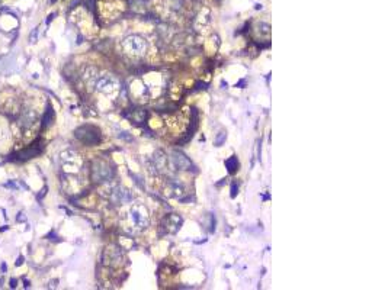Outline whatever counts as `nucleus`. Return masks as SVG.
Masks as SVG:
<instances>
[{"instance_id":"1","label":"nucleus","mask_w":388,"mask_h":290,"mask_svg":"<svg viewBox=\"0 0 388 290\" xmlns=\"http://www.w3.org/2000/svg\"><path fill=\"white\" fill-rule=\"evenodd\" d=\"M76 138L79 141H82L86 145H95L101 141V132L98 128L92 127V125H84L80 127L79 129H76Z\"/></svg>"},{"instance_id":"4","label":"nucleus","mask_w":388,"mask_h":290,"mask_svg":"<svg viewBox=\"0 0 388 290\" xmlns=\"http://www.w3.org/2000/svg\"><path fill=\"white\" fill-rule=\"evenodd\" d=\"M96 90L105 95H112L118 90V81L111 76H102L96 80Z\"/></svg>"},{"instance_id":"15","label":"nucleus","mask_w":388,"mask_h":290,"mask_svg":"<svg viewBox=\"0 0 388 290\" xmlns=\"http://www.w3.org/2000/svg\"><path fill=\"white\" fill-rule=\"evenodd\" d=\"M231 190H233V192H231V197H234V196H236V183L233 184V187H231Z\"/></svg>"},{"instance_id":"13","label":"nucleus","mask_w":388,"mask_h":290,"mask_svg":"<svg viewBox=\"0 0 388 290\" xmlns=\"http://www.w3.org/2000/svg\"><path fill=\"white\" fill-rule=\"evenodd\" d=\"M23 261H25V258H23V257H19V258H17V261H16V266H17V267H19V266H22V263H23Z\"/></svg>"},{"instance_id":"10","label":"nucleus","mask_w":388,"mask_h":290,"mask_svg":"<svg viewBox=\"0 0 388 290\" xmlns=\"http://www.w3.org/2000/svg\"><path fill=\"white\" fill-rule=\"evenodd\" d=\"M114 199H117V202L124 203V202H127V200H131V196L128 194L127 190H121V189H118L117 192H114Z\"/></svg>"},{"instance_id":"14","label":"nucleus","mask_w":388,"mask_h":290,"mask_svg":"<svg viewBox=\"0 0 388 290\" xmlns=\"http://www.w3.org/2000/svg\"><path fill=\"white\" fill-rule=\"evenodd\" d=\"M10 288H16V279H10Z\"/></svg>"},{"instance_id":"12","label":"nucleus","mask_w":388,"mask_h":290,"mask_svg":"<svg viewBox=\"0 0 388 290\" xmlns=\"http://www.w3.org/2000/svg\"><path fill=\"white\" fill-rule=\"evenodd\" d=\"M47 190H48V189H47V187H44V189H42V190H41V193H39V194H38V196H36V197H38V199H39V200H41V199H42V196H44V194H45V193H47Z\"/></svg>"},{"instance_id":"2","label":"nucleus","mask_w":388,"mask_h":290,"mask_svg":"<svg viewBox=\"0 0 388 290\" xmlns=\"http://www.w3.org/2000/svg\"><path fill=\"white\" fill-rule=\"evenodd\" d=\"M122 47L128 54H134V55H143L147 49L146 41L138 35H131L125 38L122 42Z\"/></svg>"},{"instance_id":"11","label":"nucleus","mask_w":388,"mask_h":290,"mask_svg":"<svg viewBox=\"0 0 388 290\" xmlns=\"http://www.w3.org/2000/svg\"><path fill=\"white\" fill-rule=\"evenodd\" d=\"M225 138H227L225 132H219V135H218V137H217V140H215V145H217V146H221V145H222V143L225 141Z\"/></svg>"},{"instance_id":"17","label":"nucleus","mask_w":388,"mask_h":290,"mask_svg":"<svg viewBox=\"0 0 388 290\" xmlns=\"http://www.w3.org/2000/svg\"><path fill=\"white\" fill-rule=\"evenodd\" d=\"M1 270H3V272H6V264H4V263L1 264Z\"/></svg>"},{"instance_id":"7","label":"nucleus","mask_w":388,"mask_h":290,"mask_svg":"<svg viewBox=\"0 0 388 290\" xmlns=\"http://www.w3.org/2000/svg\"><path fill=\"white\" fill-rule=\"evenodd\" d=\"M36 122V112L32 111V109H25L19 118V125L23 128V129H28L31 127H34V124Z\"/></svg>"},{"instance_id":"16","label":"nucleus","mask_w":388,"mask_h":290,"mask_svg":"<svg viewBox=\"0 0 388 290\" xmlns=\"http://www.w3.org/2000/svg\"><path fill=\"white\" fill-rule=\"evenodd\" d=\"M36 33H38V31H36V29H35V31H34V32L31 33V42H32V39H34V36L36 38Z\"/></svg>"},{"instance_id":"5","label":"nucleus","mask_w":388,"mask_h":290,"mask_svg":"<svg viewBox=\"0 0 388 290\" xmlns=\"http://www.w3.org/2000/svg\"><path fill=\"white\" fill-rule=\"evenodd\" d=\"M172 161H173V164H175V167L178 168V170H184V171H186V170H194V164H192V161L184 154V152H181V151H173V154H172Z\"/></svg>"},{"instance_id":"8","label":"nucleus","mask_w":388,"mask_h":290,"mask_svg":"<svg viewBox=\"0 0 388 290\" xmlns=\"http://www.w3.org/2000/svg\"><path fill=\"white\" fill-rule=\"evenodd\" d=\"M225 167L228 170V173H236L238 170V161H237V157L236 155H231L227 161H225Z\"/></svg>"},{"instance_id":"6","label":"nucleus","mask_w":388,"mask_h":290,"mask_svg":"<svg viewBox=\"0 0 388 290\" xmlns=\"http://www.w3.org/2000/svg\"><path fill=\"white\" fill-rule=\"evenodd\" d=\"M131 215V219L133 222L138 226V228H146L149 225V219H147V215H146V209L143 206H135L131 209L130 212Z\"/></svg>"},{"instance_id":"9","label":"nucleus","mask_w":388,"mask_h":290,"mask_svg":"<svg viewBox=\"0 0 388 290\" xmlns=\"http://www.w3.org/2000/svg\"><path fill=\"white\" fill-rule=\"evenodd\" d=\"M47 108H48V109H47V112H45V115H44V119H42V127H44V128H45V127H50V125L52 124V119H54V111H52L51 105H48Z\"/></svg>"},{"instance_id":"3","label":"nucleus","mask_w":388,"mask_h":290,"mask_svg":"<svg viewBox=\"0 0 388 290\" xmlns=\"http://www.w3.org/2000/svg\"><path fill=\"white\" fill-rule=\"evenodd\" d=\"M92 176L96 181H105L114 176V168H111L109 164L103 161H96L95 167L92 168Z\"/></svg>"}]
</instances>
